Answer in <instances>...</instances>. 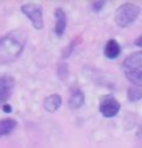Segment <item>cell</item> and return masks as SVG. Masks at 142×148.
Returning <instances> with one entry per match:
<instances>
[{"label": "cell", "mask_w": 142, "mask_h": 148, "mask_svg": "<svg viewBox=\"0 0 142 148\" xmlns=\"http://www.w3.org/2000/svg\"><path fill=\"white\" fill-rule=\"evenodd\" d=\"M14 85H16V81L11 75L4 74L0 77V103H6L10 99L13 90H14Z\"/></svg>", "instance_id": "cell-6"}, {"label": "cell", "mask_w": 142, "mask_h": 148, "mask_svg": "<svg viewBox=\"0 0 142 148\" xmlns=\"http://www.w3.org/2000/svg\"><path fill=\"white\" fill-rule=\"evenodd\" d=\"M99 112L105 117H114L120 112V102L111 95H106L100 99Z\"/></svg>", "instance_id": "cell-5"}, {"label": "cell", "mask_w": 142, "mask_h": 148, "mask_svg": "<svg viewBox=\"0 0 142 148\" xmlns=\"http://www.w3.org/2000/svg\"><path fill=\"white\" fill-rule=\"evenodd\" d=\"M54 17H56V24H54V34L58 38L63 36V34L67 28V14L61 7H57L54 11Z\"/></svg>", "instance_id": "cell-8"}, {"label": "cell", "mask_w": 142, "mask_h": 148, "mask_svg": "<svg viewBox=\"0 0 142 148\" xmlns=\"http://www.w3.org/2000/svg\"><path fill=\"white\" fill-rule=\"evenodd\" d=\"M139 14H141V7L139 6H137L134 3H124L117 8L114 20H116V24L118 27L127 28V27L132 25L138 20Z\"/></svg>", "instance_id": "cell-3"}, {"label": "cell", "mask_w": 142, "mask_h": 148, "mask_svg": "<svg viewBox=\"0 0 142 148\" xmlns=\"http://www.w3.org/2000/svg\"><path fill=\"white\" fill-rule=\"evenodd\" d=\"M21 11L31 23L35 29L43 28V8L38 3H25L21 6Z\"/></svg>", "instance_id": "cell-4"}, {"label": "cell", "mask_w": 142, "mask_h": 148, "mask_svg": "<svg viewBox=\"0 0 142 148\" xmlns=\"http://www.w3.org/2000/svg\"><path fill=\"white\" fill-rule=\"evenodd\" d=\"M85 103V95L79 87H73L70 90V97H68V106L73 110H77L84 106Z\"/></svg>", "instance_id": "cell-7"}, {"label": "cell", "mask_w": 142, "mask_h": 148, "mask_svg": "<svg viewBox=\"0 0 142 148\" xmlns=\"http://www.w3.org/2000/svg\"><path fill=\"white\" fill-rule=\"evenodd\" d=\"M75 45H77V41H71L70 42V45L66 48V50H63V55H61V58L63 59H67L71 53H73V50L75 49Z\"/></svg>", "instance_id": "cell-14"}, {"label": "cell", "mask_w": 142, "mask_h": 148, "mask_svg": "<svg viewBox=\"0 0 142 148\" xmlns=\"http://www.w3.org/2000/svg\"><path fill=\"white\" fill-rule=\"evenodd\" d=\"M57 73H58V78L61 81L67 80V77H68V64L67 63H60L57 69Z\"/></svg>", "instance_id": "cell-13"}, {"label": "cell", "mask_w": 142, "mask_h": 148, "mask_svg": "<svg viewBox=\"0 0 142 148\" xmlns=\"http://www.w3.org/2000/svg\"><path fill=\"white\" fill-rule=\"evenodd\" d=\"M124 74L127 80L134 84V87L142 85V52H134L125 58L123 63Z\"/></svg>", "instance_id": "cell-2"}, {"label": "cell", "mask_w": 142, "mask_h": 148, "mask_svg": "<svg viewBox=\"0 0 142 148\" xmlns=\"http://www.w3.org/2000/svg\"><path fill=\"white\" fill-rule=\"evenodd\" d=\"M61 103H63V99H61V97L58 94H50L43 101V108H45L46 112L54 113L58 108L61 106Z\"/></svg>", "instance_id": "cell-9"}, {"label": "cell", "mask_w": 142, "mask_h": 148, "mask_svg": "<svg viewBox=\"0 0 142 148\" xmlns=\"http://www.w3.org/2000/svg\"><path fill=\"white\" fill-rule=\"evenodd\" d=\"M106 4V1L105 0H100V1H93L92 3V8L95 10V11H100V8L103 7Z\"/></svg>", "instance_id": "cell-15"}, {"label": "cell", "mask_w": 142, "mask_h": 148, "mask_svg": "<svg viewBox=\"0 0 142 148\" xmlns=\"http://www.w3.org/2000/svg\"><path fill=\"white\" fill-rule=\"evenodd\" d=\"M26 36L22 31H11L0 36V64L13 63L22 53Z\"/></svg>", "instance_id": "cell-1"}, {"label": "cell", "mask_w": 142, "mask_h": 148, "mask_svg": "<svg viewBox=\"0 0 142 148\" xmlns=\"http://www.w3.org/2000/svg\"><path fill=\"white\" fill-rule=\"evenodd\" d=\"M141 43H142V36H139V38H138V39L135 41V45H137V46L139 48V46H141Z\"/></svg>", "instance_id": "cell-16"}, {"label": "cell", "mask_w": 142, "mask_h": 148, "mask_svg": "<svg viewBox=\"0 0 142 148\" xmlns=\"http://www.w3.org/2000/svg\"><path fill=\"white\" fill-rule=\"evenodd\" d=\"M16 127H17V122L14 119H11V117L1 119V120H0V137L8 136Z\"/></svg>", "instance_id": "cell-11"}, {"label": "cell", "mask_w": 142, "mask_h": 148, "mask_svg": "<svg viewBox=\"0 0 142 148\" xmlns=\"http://www.w3.org/2000/svg\"><path fill=\"white\" fill-rule=\"evenodd\" d=\"M127 97H128V101H130V102H138V101L142 98L141 87H131V88H128Z\"/></svg>", "instance_id": "cell-12"}, {"label": "cell", "mask_w": 142, "mask_h": 148, "mask_svg": "<svg viewBox=\"0 0 142 148\" xmlns=\"http://www.w3.org/2000/svg\"><path fill=\"white\" fill-rule=\"evenodd\" d=\"M121 52V48H120V43L116 41V39H109L105 45V49H103V53L107 59H116Z\"/></svg>", "instance_id": "cell-10"}, {"label": "cell", "mask_w": 142, "mask_h": 148, "mask_svg": "<svg viewBox=\"0 0 142 148\" xmlns=\"http://www.w3.org/2000/svg\"><path fill=\"white\" fill-rule=\"evenodd\" d=\"M3 110H4V112H10V110H11V106L4 103V106H3Z\"/></svg>", "instance_id": "cell-17"}]
</instances>
